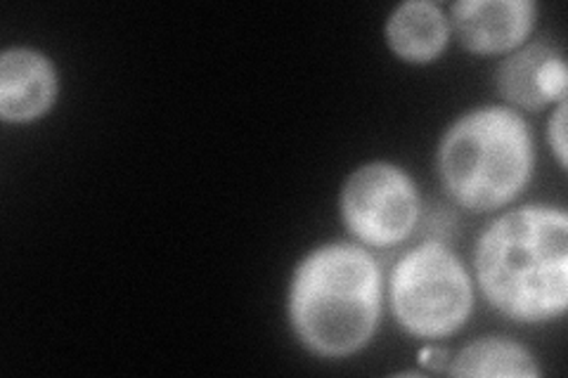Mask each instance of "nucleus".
<instances>
[{
    "label": "nucleus",
    "mask_w": 568,
    "mask_h": 378,
    "mask_svg": "<svg viewBox=\"0 0 568 378\" xmlns=\"http://www.w3.org/2000/svg\"><path fill=\"white\" fill-rule=\"evenodd\" d=\"M474 275L500 315L521 324L559 319L568 308V215L555 206L503 213L478 237Z\"/></svg>",
    "instance_id": "f257e3e1"
},
{
    "label": "nucleus",
    "mask_w": 568,
    "mask_h": 378,
    "mask_svg": "<svg viewBox=\"0 0 568 378\" xmlns=\"http://www.w3.org/2000/svg\"><path fill=\"white\" fill-rule=\"evenodd\" d=\"M386 43L396 58L426 64L443 55L450 41V20L432 0H405L386 20Z\"/></svg>",
    "instance_id": "1a4fd4ad"
},
{
    "label": "nucleus",
    "mask_w": 568,
    "mask_h": 378,
    "mask_svg": "<svg viewBox=\"0 0 568 378\" xmlns=\"http://www.w3.org/2000/svg\"><path fill=\"white\" fill-rule=\"evenodd\" d=\"M388 303L407 334L440 340L467 324L474 310V282L459 256L429 239L407 251L390 269Z\"/></svg>",
    "instance_id": "20e7f679"
},
{
    "label": "nucleus",
    "mask_w": 568,
    "mask_h": 378,
    "mask_svg": "<svg viewBox=\"0 0 568 378\" xmlns=\"http://www.w3.org/2000/svg\"><path fill=\"white\" fill-rule=\"evenodd\" d=\"M450 376L459 378H536L540 367L517 340L509 338H478L450 357L446 367Z\"/></svg>",
    "instance_id": "9d476101"
},
{
    "label": "nucleus",
    "mask_w": 568,
    "mask_h": 378,
    "mask_svg": "<svg viewBox=\"0 0 568 378\" xmlns=\"http://www.w3.org/2000/svg\"><path fill=\"white\" fill-rule=\"evenodd\" d=\"M342 221L355 239L372 248H394L422 218L415 180L388 161H372L355 168L342 190Z\"/></svg>",
    "instance_id": "39448f33"
},
{
    "label": "nucleus",
    "mask_w": 568,
    "mask_h": 378,
    "mask_svg": "<svg viewBox=\"0 0 568 378\" xmlns=\"http://www.w3.org/2000/svg\"><path fill=\"white\" fill-rule=\"evenodd\" d=\"M566 112H568V104L559 102L557 110L549 119L547 125V140H549V147H552L557 161H559V168L568 166V142H566Z\"/></svg>",
    "instance_id": "9b49d317"
},
{
    "label": "nucleus",
    "mask_w": 568,
    "mask_h": 378,
    "mask_svg": "<svg viewBox=\"0 0 568 378\" xmlns=\"http://www.w3.org/2000/svg\"><path fill=\"white\" fill-rule=\"evenodd\" d=\"M448 20L459 45L474 55H507L526 45L538 6L532 0H457Z\"/></svg>",
    "instance_id": "423d86ee"
},
{
    "label": "nucleus",
    "mask_w": 568,
    "mask_h": 378,
    "mask_svg": "<svg viewBox=\"0 0 568 378\" xmlns=\"http://www.w3.org/2000/svg\"><path fill=\"white\" fill-rule=\"evenodd\" d=\"M384 303V275L361 244L332 242L313 248L292 275L287 315L308 353L342 359L375 336Z\"/></svg>",
    "instance_id": "f03ea898"
},
{
    "label": "nucleus",
    "mask_w": 568,
    "mask_h": 378,
    "mask_svg": "<svg viewBox=\"0 0 568 378\" xmlns=\"http://www.w3.org/2000/svg\"><path fill=\"white\" fill-rule=\"evenodd\" d=\"M495 88L509 104L526 112H540L555 102H566L568 69L561 50L536 41L509 52V58L497 67Z\"/></svg>",
    "instance_id": "0eeeda50"
},
{
    "label": "nucleus",
    "mask_w": 568,
    "mask_h": 378,
    "mask_svg": "<svg viewBox=\"0 0 568 378\" xmlns=\"http://www.w3.org/2000/svg\"><path fill=\"white\" fill-rule=\"evenodd\" d=\"M536 150L526 119L503 104L476 106L443 133L438 177L450 200L471 213L511 204L526 190Z\"/></svg>",
    "instance_id": "7ed1b4c3"
},
{
    "label": "nucleus",
    "mask_w": 568,
    "mask_h": 378,
    "mask_svg": "<svg viewBox=\"0 0 568 378\" xmlns=\"http://www.w3.org/2000/svg\"><path fill=\"white\" fill-rule=\"evenodd\" d=\"M60 93L58 69L33 48H8L0 55V119L31 123L50 112Z\"/></svg>",
    "instance_id": "6e6552de"
}]
</instances>
